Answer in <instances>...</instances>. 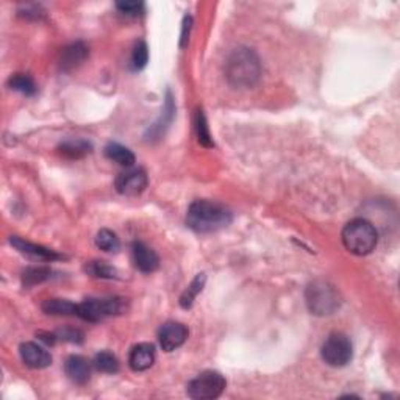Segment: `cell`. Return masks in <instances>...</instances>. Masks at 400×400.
Masks as SVG:
<instances>
[{
    "instance_id": "cell-7",
    "label": "cell",
    "mask_w": 400,
    "mask_h": 400,
    "mask_svg": "<svg viewBox=\"0 0 400 400\" xmlns=\"http://www.w3.org/2000/svg\"><path fill=\"white\" fill-rule=\"evenodd\" d=\"M322 360L329 366L343 368L347 363H351L353 356V347L351 339L343 333H332L329 338L324 341L321 349Z\"/></svg>"
},
{
    "instance_id": "cell-10",
    "label": "cell",
    "mask_w": 400,
    "mask_h": 400,
    "mask_svg": "<svg viewBox=\"0 0 400 400\" xmlns=\"http://www.w3.org/2000/svg\"><path fill=\"white\" fill-rule=\"evenodd\" d=\"M20 358H23L24 365L32 369H44L52 365V356L46 351L35 343H24L19 347Z\"/></svg>"
},
{
    "instance_id": "cell-19",
    "label": "cell",
    "mask_w": 400,
    "mask_h": 400,
    "mask_svg": "<svg viewBox=\"0 0 400 400\" xmlns=\"http://www.w3.org/2000/svg\"><path fill=\"white\" fill-rule=\"evenodd\" d=\"M85 272L91 275L94 279H104V280H111L116 279V269L110 266L105 261H90L85 265Z\"/></svg>"
},
{
    "instance_id": "cell-4",
    "label": "cell",
    "mask_w": 400,
    "mask_h": 400,
    "mask_svg": "<svg viewBox=\"0 0 400 400\" xmlns=\"http://www.w3.org/2000/svg\"><path fill=\"white\" fill-rule=\"evenodd\" d=\"M307 303L313 315L327 316L339 307V294L327 281H315L307 289Z\"/></svg>"
},
{
    "instance_id": "cell-3",
    "label": "cell",
    "mask_w": 400,
    "mask_h": 400,
    "mask_svg": "<svg viewBox=\"0 0 400 400\" xmlns=\"http://www.w3.org/2000/svg\"><path fill=\"white\" fill-rule=\"evenodd\" d=\"M378 234L372 224L366 219H353L343 230V244L353 255L365 257L375 249Z\"/></svg>"
},
{
    "instance_id": "cell-11",
    "label": "cell",
    "mask_w": 400,
    "mask_h": 400,
    "mask_svg": "<svg viewBox=\"0 0 400 400\" xmlns=\"http://www.w3.org/2000/svg\"><path fill=\"white\" fill-rule=\"evenodd\" d=\"M92 363L85 358L82 355H71L64 363V372L69 377L71 382L77 384H85L90 382L92 372Z\"/></svg>"
},
{
    "instance_id": "cell-22",
    "label": "cell",
    "mask_w": 400,
    "mask_h": 400,
    "mask_svg": "<svg viewBox=\"0 0 400 400\" xmlns=\"http://www.w3.org/2000/svg\"><path fill=\"white\" fill-rule=\"evenodd\" d=\"M194 128H195V135H198V140L202 145L205 147H213V138L210 135V128L207 123V118L203 114L202 110L195 111V118H194Z\"/></svg>"
},
{
    "instance_id": "cell-24",
    "label": "cell",
    "mask_w": 400,
    "mask_h": 400,
    "mask_svg": "<svg viewBox=\"0 0 400 400\" xmlns=\"http://www.w3.org/2000/svg\"><path fill=\"white\" fill-rule=\"evenodd\" d=\"M52 275V271L49 267H42V266H36V267H28L27 271L23 275V281L24 286H33L38 285V283H42L50 279Z\"/></svg>"
},
{
    "instance_id": "cell-23",
    "label": "cell",
    "mask_w": 400,
    "mask_h": 400,
    "mask_svg": "<svg viewBox=\"0 0 400 400\" xmlns=\"http://www.w3.org/2000/svg\"><path fill=\"white\" fill-rule=\"evenodd\" d=\"M203 285H205V275L203 274H199L198 277H195L193 281H191V285H189L186 289H185V293L181 294L180 297V305L183 308H191L193 307V302L195 301V297H198V294L202 291Z\"/></svg>"
},
{
    "instance_id": "cell-9",
    "label": "cell",
    "mask_w": 400,
    "mask_h": 400,
    "mask_svg": "<svg viewBox=\"0 0 400 400\" xmlns=\"http://www.w3.org/2000/svg\"><path fill=\"white\" fill-rule=\"evenodd\" d=\"M147 174L144 169H130L122 172L114 181L116 191L122 195H138L147 188Z\"/></svg>"
},
{
    "instance_id": "cell-26",
    "label": "cell",
    "mask_w": 400,
    "mask_h": 400,
    "mask_svg": "<svg viewBox=\"0 0 400 400\" xmlns=\"http://www.w3.org/2000/svg\"><path fill=\"white\" fill-rule=\"evenodd\" d=\"M149 61V50L147 46H145V42H138L133 49V54H132V60H130V64H132V68L135 71H141L145 64Z\"/></svg>"
},
{
    "instance_id": "cell-13",
    "label": "cell",
    "mask_w": 400,
    "mask_h": 400,
    "mask_svg": "<svg viewBox=\"0 0 400 400\" xmlns=\"http://www.w3.org/2000/svg\"><path fill=\"white\" fill-rule=\"evenodd\" d=\"M132 255H133V263L136 269H140L141 272L150 274L158 269L159 266V258L155 253L154 249H150L149 246L144 243H135L132 247Z\"/></svg>"
},
{
    "instance_id": "cell-28",
    "label": "cell",
    "mask_w": 400,
    "mask_h": 400,
    "mask_svg": "<svg viewBox=\"0 0 400 400\" xmlns=\"http://www.w3.org/2000/svg\"><path fill=\"white\" fill-rule=\"evenodd\" d=\"M60 337L64 341H69V343H82V341H83V333L80 330H74V329H68V330L60 332L58 338H60Z\"/></svg>"
},
{
    "instance_id": "cell-14",
    "label": "cell",
    "mask_w": 400,
    "mask_h": 400,
    "mask_svg": "<svg viewBox=\"0 0 400 400\" xmlns=\"http://www.w3.org/2000/svg\"><path fill=\"white\" fill-rule=\"evenodd\" d=\"M10 243L16 247V249L24 253V255L32 257L35 260H41V261H54V260H61L63 257L60 253H56L55 250H50L47 247H42L38 244H33V243H28L23 238H18V236H11Z\"/></svg>"
},
{
    "instance_id": "cell-16",
    "label": "cell",
    "mask_w": 400,
    "mask_h": 400,
    "mask_svg": "<svg viewBox=\"0 0 400 400\" xmlns=\"http://www.w3.org/2000/svg\"><path fill=\"white\" fill-rule=\"evenodd\" d=\"M105 157L111 162L118 163L119 166L123 167H132L135 164V155L133 152L123 147V145L118 144V143H110L105 147Z\"/></svg>"
},
{
    "instance_id": "cell-21",
    "label": "cell",
    "mask_w": 400,
    "mask_h": 400,
    "mask_svg": "<svg viewBox=\"0 0 400 400\" xmlns=\"http://www.w3.org/2000/svg\"><path fill=\"white\" fill-rule=\"evenodd\" d=\"M94 368L99 372L104 374H116L119 370V361L111 352H100L96 355V358L92 361Z\"/></svg>"
},
{
    "instance_id": "cell-27",
    "label": "cell",
    "mask_w": 400,
    "mask_h": 400,
    "mask_svg": "<svg viewBox=\"0 0 400 400\" xmlns=\"http://www.w3.org/2000/svg\"><path fill=\"white\" fill-rule=\"evenodd\" d=\"M116 8L126 16H138L143 11L144 5L141 2H133V0H126V2L116 4Z\"/></svg>"
},
{
    "instance_id": "cell-25",
    "label": "cell",
    "mask_w": 400,
    "mask_h": 400,
    "mask_svg": "<svg viewBox=\"0 0 400 400\" xmlns=\"http://www.w3.org/2000/svg\"><path fill=\"white\" fill-rule=\"evenodd\" d=\"M96 246L104 252H118L121 243H119V238L116 236V234H113L111 230L104 229V230H100L96 236Z\"/></svg>"
},
{
    "instance_id": "cell-15",
    "label": "cell",
    "mask_w": 400,
    "mask_h": 400,
    "mask_svg": "<svg viewBox=\"0 0 400 400\" xmlns=\"http://www.w3.org/2000/svg\"><path fill=\"white\" fill-rule=\"evenodd\" d=\"M90 50L83 42H74L68 47L63 49L61 56H60V68L64 72H71L82 66L86 58H88Z\"/></svg>"
},
{
    "instance_id": "cell-6",
    "label": "cell",
    "mask_w": 400,
    "mask_h": 400,
    "mask_svg": "<svg viewBox=\"0 0 400 400\" xmlns=\"http://www.w3.org/2000/svg\"><path fill=\"white\" fill-rule=\"evenodd\" d=\"M123 301L119 297H105V299H86L85 302L78 303L77 316L83 321L99 322L104 319L121 315L123 311Z\"/></svg>"
},
{
    "instance_id": "cell-12",
    "label": "cell",
    "mask_w": 400,
    "mask_h": 400,
    "mask_svg": "<svg viewBox=\"0 0 400 400\" xmlns=\"http://www.w3.org/2000/svg\"><path fill=\"white\" fill-rule=\"evenodd\" d=\"M155 363V347L149 343H141L135 346L128 355V365L135 372L147 370Z\"/></svg>"
},
{
    "instance_id": "cell-29",
    "label": "cell",
    "mask_w": 400,
    "mask_h": 400,
    "mask_svg": "<svg viewBox=\"0 0 400 400\" xmlns=\"http://www.w3.org/2000/svg\"><path fill=\"white\" fill-rule=\"evenodd\" d=\"M189 28H191V18H186L185 19V25H183V35H181V46H185V42H186V32L189 33Z\"/></svg>"
},
{
    "instance_id": "cell-18",
    "label": "cell",
    "mask_w": 400,
    "mask_h": 400,
    "mask_svg": "<svg viewBox=\"0 0 400 400\" xmlns=\"http://www.w3.org/2000/svg\"><path fill=\"white\" fill-rule=\"evenodd\" d=\"M78 305L72 303L64 299H49L42 303V311L47 315L54 316H69V315H77Z\"/></svg>"
},
{
    "instance_id": "cell-20",
    "label": "cell",
    "mask_w": 400,
    "mask_h": 400,
    "mask_svg": "<svg viewBox=\"0 0 400 400\" xmlns=\"http://www.w3.org/2000/svg\"><path fill=\"white\" fill-rule=\"evenodd\" d=\"M8 86L13 91H18L24 96H35L36 94V85L33 82V78L27 74H14L8 80Z\"/></svg>"
},
{
    "instance_id": "cell-2",
    "label": "cell",
    "mask_w": 400,
    "mask_h": 400,
    "mask_svg": "<svg viewBox=\"0 0 400 400\" xmlns=\"http://www.w3.org/2000/svg\"><path fill=\"white\" fill-rule=\"evenodd\" d=\"M261 75L258 55L252 49L239 47L230 54L225 63V77L235 88H253Z\"/></svg>"
},
{
    "instance_id": "cell-8",
    "label": "cell",
    "mask_w": 400,
    "mask_h": 400,
    "mask_svg": "<svg viewBox=\"0 0 400 400\" xmlns=\"http://www.w3.org/2000/svg\"><path fill=\"white\" fill-rule=\"evenodd\" d=\"M188 339V329L181 322H166L158 330V343L164 352H174Z\"/></svg>"
},
{
    "instance_id": "cell-1",
    "label": "cell",
    "mask_w": 400,
    "mask_h": 400,
    "mask_svg": "<svg viewBox=\"0 0 400 400\" xmlns=\"http://www.w3.org/2000/svg\"><path fill=\"white\" fill-rule=\"evenodd\" d=\"M234 214L230 210L217 202L195 200L186 214L188 227L198 234H213L230 225Z\"/></svg>"
},
{
    "instance_id": "cell-5",
    "label": "cell",
    "mask_w": 400,
    "mask_h": 400,
    "mask_svg": "<svg viewBox=\"0 0 400 400\" xmlns=\"http://www.w3.org/2000/svg\"><path fill=\"white\" fill-rule=\"evenodd\" d=\"M225 387L227 382L222 374L216 370H205L188 383L186 394L194 400H213L222 394Z\"/></svg>"
},
{
    "instance_id": "cell-17",
    "label": "cell",
    "mask_w": 400,
    "mask_h": 400,
    "mask_svg": "<svg viewBox=\"0 0 400 400\" xmlns=\"http://www.w3.org/2000/svg\"><path fill=\"white\" fill-rule=\"evenodd\" d=\"M91 144L85 140H69V141H64L58 150H60V154L68 157L71 159H78V158H83L86 157L91 152Z\"/></svg>"
}]
</instances>
